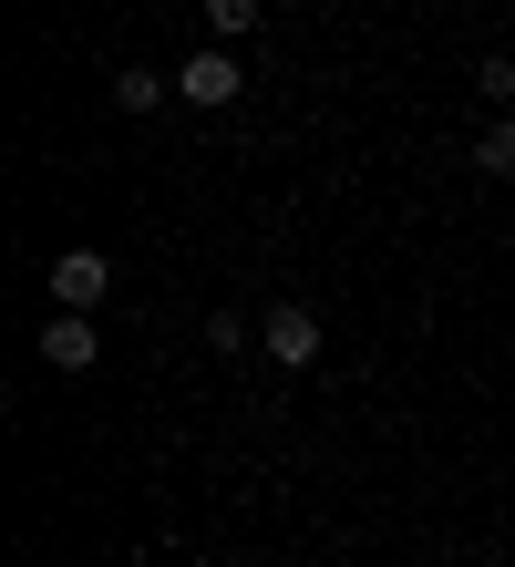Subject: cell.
<instances>
[{
    "label": "cell",
    "mask_w": 515,
    "mask_h": 567,
    "mask_svg": "<svg viewBox=\"0 0 515 567\" xmlns=\"http://www.w3.org/2000/svg\"><path fill=\"white\" fill-rule=\"evenodd\" d=\"M206 31H217V42H237V31H258V0H206Z\"/></svg>",
    "instance_id": "ba28073f"
},
{
    "label": "cell",
    "mask_w": 515,
    "mask_h": 567,
    "mask_svg": "<svg viewBox=\"0 0 515 567\" xmlns=\"http://www.w3.org/2000/svg\"><path fill=\"white\" fill-rule=\"evenodd\" d=\"M474 176H515V124H485V135H474Z\"/></svg>",
    "instance_id": "8992f818"
},
{
    "label": "cell",
    "mask_w": 515,
    "mask_h": 567,
    "mask_svg": "<svg viewBox=\"0 0 515 567\" xmlns=\"http://www.w3.org/2000/svg\"><path fill=\"white\" fill-rule=\"evenodd\" d=\"M93 310H52V330H42V361H52V372H93Z\"/></svg>",
    "instance_id": "277c9868"
},
{
    "label": "cell",
    "mask_w": 515,
    "mask_h": 567,
    "mask_svg": "<svg viewBox=\"0 0 515 567\" xmlns=\"http://www.w3.org/2000/svg\"><path fill=\"white\" fill-rule=\"evenodd\" d=\"M103 289H114V258L103 248H62L52 258V310H103Z\"/></svg>",
    "instance_id": "7a4b0ae2"
},
{
    "label": "cell",
    "mask_w": 515,
    "mask_h": 567,
    "mask_svg": "<svg viewBox=\"0 0 515 567\" xmlns=\"http://www.w3.org/2000/svg\"><path fill=\"white\" fill-rule=\"evenodd\" d=\"M474 93H485V104H515V52H485V62H474Z\"/></svg>",
    "instance_id": "52a82bcc"
},
{
    "label": "cell",
    "mask_w": 515,
    "mask_h": 567,
    "mask_svg": "<svg viewBox=\"0 0 515 567\" xmlns=\"http://www.w3.org/2000/svg\"><path fill=\"white\" fill-rule=\"evenodd\" d=\"M237 93H248V73H237V52H227V42H206L186 73H176V104H206V114H227Z\"/></svg>",
    "instance_id": "6da1fadb"
},
{
    "label": "cell",
    "mask_w": 515,
    "mask_h": 567,
    "mask_svg": "<svg viewBox=\"0 0 515 567\" xmlns=\"http://www.w3.org/2000/svg\"><path fill=\"white\" fill-rule=\"evenodd\" d=\"M258 351L279 361V372H309V361H320V320H309L299 299H279V310L258 320Z\"/></svg>",
    "instance_id": "3957f363"
},
{
    "label": "cell",
    "mask_w": 515,
    "mask_h": 567,
    "mask_svg": "<svg viewBox=\"0 0 515 567\" xmlns=\"http://www.w3.org/2000/svg\"><path fill=\"white\" fill-rule=\"evenodd\" d=\"M165 93H176V73H114V104H124V114H155Z\"/></svg>",
    "instance_id": "5b68a950"
},
{
    "label": "cell",
    "mask_w": 515,
    "mask_h": 567,
    "mask_svg": "<svg viewBox=\"0 0 515 567\" xmlns=\"http://www.w3.org/2000/svg\"><path fill=\"white\" fill-rule=\"evenodd\" d=\"M248 341H258V320H227V310H217V320H206V351H217V361H237V351H248Z\"/></svg>",
    "instance_id": "9c48e42d"
}]
</instances>
